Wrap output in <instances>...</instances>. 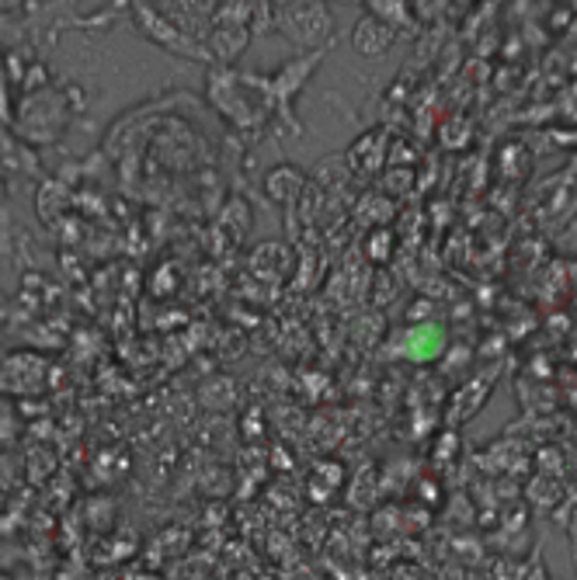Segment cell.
I'll return each mask as SVG.
<instances>
[{
	"mask_svg": "<svg viewBox=\"0 0 577 580\" xmlns=\"http://www.w3.org/2000/svg\"><path fill=\"white\" fill-rule=\"evenodd\" d=\"M404 351H407V358H414V362L439 358L442 351H446V330H442L439 324L414 327V330L407 333V341H404Z\"/></svg>",
	"mask_w": 577,
	"mask_h": 580,
	"instance_id": "cell-1",
	"label": "cell"
},
{
	"mask_svg": "<svg viewBox=\"0 0 577 580\" xmlns=\"http://www.w3.org/2000/svg\"><path fill=\"white\" fill-rule=\"evenodd\" d=\"M352 42L362 56H382V52L393 46V28L382 25L379 17H362V22L355 25Z\"/></svg>",
	"mask_w": 577,
	"mask_h": 580,
	"instance_id": "cell-2",
	"label": "cell"
}]
</instances>
